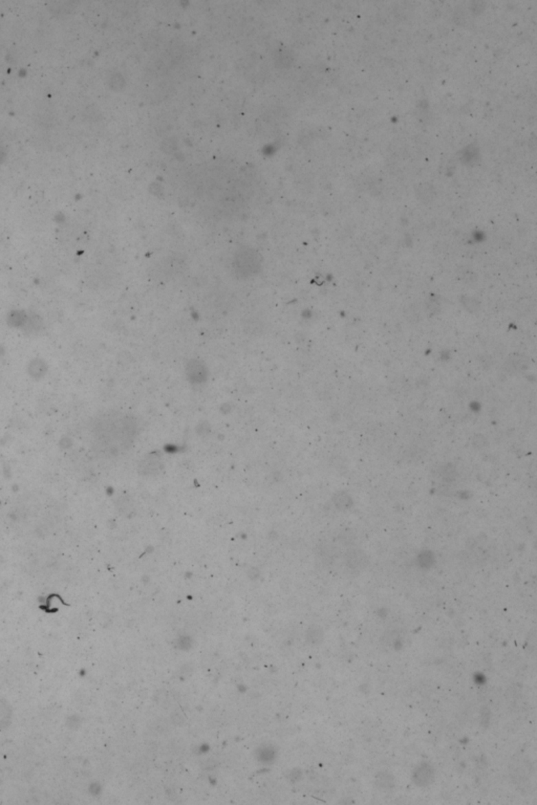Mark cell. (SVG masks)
<instances>
[{
	"instance_id": "1",
	"label": "cell",
	"mask_w": 537,
	"mask_h": 805,
	"mask_svg": "<svg viewBox=\"0 0 537 805\" xmlns=\"http://www.w3.org/2000/svg\"><path fill=\"white\" fill-rule=\"evenodd\" d=\"M435 779V770L429 763H421L420 766L415 770L414 775H413V780L416 783L417 786L421 788L430 786Z\"/></svg>"
},
{
	"instance_id": "2",
	"label": "cell",
	"mask_w": 537,
	"mask_h": 805,
	"mask_svg": "<svg viewBox=\"0 0 537 805\" xmlns=\"http://www.w3.org/2000/svg\"><path fill=\"white\" fill-rule=\"evenodd\" d=\"M395 780L396 779H395V777L391 773L380 772L379 774H377L375 783H376V786L379 790L386 792V791H391L394 789L395 784H396V781Z\"/></svg>"
},
{
	"instance_id": "3",
	"label": "cell",
	"mask_w": 537,
	"mask_h": 805,
	"mask_svg": "<svg viewBox=\"0 0 537 805\" xmlns=\"http://www.w3.org/2000/svg\"><path fill=\"white\" fill-rule=\"evenodd\" d=\"M325 639V633L318 626L311 627L307 631V639L313 646H319Z\"/></svg>"
}]
</instances>
